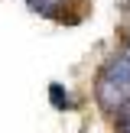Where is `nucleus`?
<instances>
[{
    "label": "nucleus",
    "instance_id": "f257e3e1",
    "mask_svg": "<svg viewBox=\"0 0 130 133\" xmlns=\"http://www.w3.org/2000/svg\"><path fill=\"white\" fill-rule=\"evenodd\" d=\"M98 101L107 110H120L130 101V55L127 52L104 65L101 78H98Z\"/></svg>",
    "mask_w": 130,
    "mask_h": 133
},
{
    "label": "nucleus",
    "instance_id": "f03ea898",
    "mask_svg": "<svg viewBox=\"0 0 130 133\" xmlns=\"http://www.w3.org/2000/svg\"><path fill=\"white\" fill-rule=\"evenodd\" d=\"M49 101H52L55 110H68L72 107V94L62 88V84H49Z\"/></svg>",
    "mask_w": 130,
    "mask_h": 133
},
{
    "label": "nucleus",
    "instance_id": "7ed1b4c3",
    "mask_svg": "<svg viewBox=\"0 0 130 133\" xmlns=\"http://www.w3.org/2000/svg\"><path fill=\"white\" fill-rule=\"evenodd\" d=\"M117 133H130V101L117 110Z\"/></svg>",
    "mask_w": 130,
    "mask_h": 133
},
{
    "label": "nucleus",
    "instance_id": "20e7f679",
    "mask_svg": "<svg viewBox=\"0 0 130 133\" xmlns=\"http://www.w3.org/2000/svg\"><path fill=\"white\" fill-rule=\"evenodd\" d=\"M127 55H130V39H127Z\"/></svg>",
    "mask_w": 130,
    "mask_h": 133
}]
</instances>
